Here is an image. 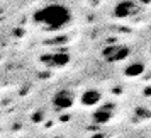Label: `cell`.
Segmentation results:
<instances>
[{
	"label": "cell",
	"mask_w": 151,
	"mask_h": 138,
	"mask_svg": "<svg viewBox=\"0 0 151 138\" xmlns=\"http://www.w3.org/2000/svg\"><path fill=\"white\" fill-rule=\"evenodd\" d=\"M46 58H42V62L48 67H65L68 65L70 56L66 53H56V55H44Z\"/></svg>",
	"instance_id": "52a82bcc"
},
{
	"label": "cell",
	"mask_w": 151,
	"mask_h": 138,
	"mask_svg": "<svg viewBox=\"0 0 151 138\" xmlns=\"http://www.w3.org/2000/svg\"><path fill=\"white\" fill-rule=\"evenodd\" d=\"M143 72H144V63L134 62V63H129V65L124 68V75L129 77V78H136V77L143 75Z\"/></svg>",
	"instance_id": "ba28073f"
},
{
	"label": "cell",
	"mask_w": 151,
	"mask_h": 138,
	"mask_svg": "<svg viewBox=\"0 0 151 138\" xmlns=\"http://www.w3.org/2000/svg\"><path fill=\"white\" fill-rule=\"evenodd\" d=\"M56 138H61V137H56Z\"/></svg>",
	"instance_id": "30bf717a"
},
{
	"label": "cell",
	"mask_w": 151,
	"mask_h": 138,
	"mask_svg": "<svg viewBox=\"0 0 151 138\" xmlns=\"http://www.w3.org/2000/svg\"><path fill=\"white\" fill-rule=\"evenodd\" d=\"M112 106H104L100 109L93 111V114H92V119H93V123L95 124H105L110 121V118H112Z\"/></svg>",
	"instance_id": "8992f818"
},
{
	"label": "cell",
	"mask_w": 151,
	"mask_h": 138,
	"mask_svg": "<svg viewBox=\"0 0 151 138\" xmlns=\"http://www.w3.org/2000/svg\"><path fill=\"white\" fill-rule=\"evenodd\" d=\"M51 102H53V107L56 111H66L70 107H73V104H75V94L70 89H60L55 92Z\"/></svg>",
	"instance_id": "7a4b0ae2"
},
{
	"label": "cell",
	"mask_w": 151,
	"mask_h": 138,
	"mask_svg": "<svg viewBox=\"0 0 151 138\" xmlns=\"http://www.w3.org/2000/svg\"><path fill=\"white\" fill-rule=\"evenodd\" d=\"M32 19L46 31H60L73 21V14L65 4H49L36 10Z\"/></svg>",
	"instance_id": "6da1fadb"
},
{
	"label": "cell",
	"mask_w": 151,
	"mask_h": 138,
	"mask_svg": "<svg viewBox=\"0 0 151 138\" xmlns=\"http://www.w3.org/2000/svg\"><path fill=\"white\" fill-rule=\"evenodd\" d=\"M144 96L151 97V85H148V87H146V89H144Z\"/></svg>",
	"instance_id": "9c48e42d"
},
{
	"label": "cell",
	"mask_w": 151,
	"mask_h": 138,
	"mask_svg": "<svg viewBox=\"0 0 151 138\" xmlns=\"http://www.w3.org/2000/svg\"><path fill=\"white\" fill-rule=\"evenodd\" d=\"M137 10H139V7H137L136 2H132V0H122V2H119L114 7L112 15L116 19H126V17H132Z\"/></svg>",
	"instance_id": "277c9868"
},
{
	"label": "cell",
	"mask_w": 151,
	"mask_h": 138,
	"mask_svg": "<svg viewBox=\"0 0 151 138\" xmlns=\"http://www.w3.org/2000/svg\"><path fill=\"white\" fill-rule=\"evenodd\" d=\"M80 101L87 107H95L97 104H100V101H102V92L97 90V89H87L82 94V99Z\"/></svg>",
	"instance_id": "5b68a950"
},
{
	"label": "cell",
	"mask_w": 151,
	"mask_h": 138,
	"mask_svg": "<svg viewBox=\"0 0 151 138\" xmlns=\"http://www.w3.org/2000/svg\"><path fill=\"white\" fill-rule=\"evenodd\" d=\"M129 48L127 46H122V44H109L107 48H104L102 56L107 60V62H121L124 58L129 56Z\"/></svg>",
	"instance_id": "3957f363"
}]
</instances>
